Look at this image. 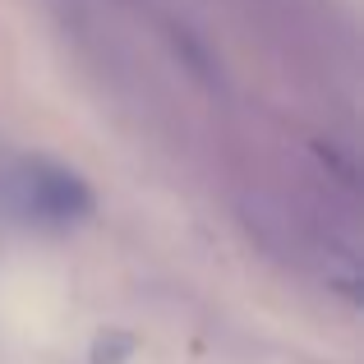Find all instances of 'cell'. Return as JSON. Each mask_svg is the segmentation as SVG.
Here are the masks:
<instances>
[{
  "label": "cell",
  "mask_w": 364,
  "mask_h": 364,
  "mask_svg": "<svg viewBox=\"0 0 364 364\" xmlns=\"http://www.w3.org/2000/svg\"><path fill=\"white\" fill-rule=\"evenodd\" d=\"M23 203L28 213L46 217V222H79V217L92 213V189L74 176L70 166L60 161H46V157H33L23 166Z\"/></svg>",
  "instance_id": "1"
},
{
  "label": "cell",
  "mask_w": 364,
  "mask_h": 364,
  "mask_svg": "<svg viewBox=\"0 0 364 364\" xmlns=\"http://www.w3.org/2000/svg\"><path fill=\"white\" fill-rule=\"evenodd\" d=\"M134 355V337L129 332H102L92 341V364H124Z\"/></svg>",
  "instance_id": "2"
}]
</instances>
